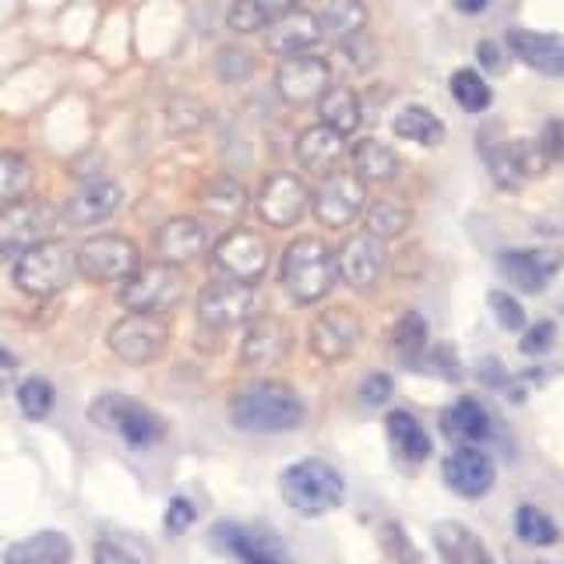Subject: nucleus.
<instances>
[{"label":"nucleus","mask_w":564,"mask_h":564,"mask_svg":"<svg viewBox=\"0 0 564 564\" xmlns=\"http://www.w3.org/2000/svg\"><path fill=\"white\" fill-rule=\"evenodd\" d=\"M229 420L251 434H282L304 423V402L282 381H251L229 399Z\"/></svg>","instance_id":"nucleus-1"},{"label":"nucleus","mask_w":564,"mask_h":564,"mask_svg":"<svg viewBox=\"0 0 564 564\" xmlns=\"http://www.w3.org/2000/svg\"><path fill=\"white\" fill-rule=\"evenodd\" d=\"M279 279L293 304L307 307V304H317V300H325L335 282H339V261H335V251L325 240L296 237L286 251H282Z\"/></svg>","instance_id":"nucleus-2"},{"label":"nucleus","mask_w":564,"mask_h":564,"mask_svg":"<svg viewBox=\"0 0 564 564\" xmlns=\"http://www.w3.org/2000/svg\"><path fill=\"white\" fill-rule=\"evenodd\" d=\"M279 487H282V501L307 519L339 508L346 498V480L339 476V469L322 463V458H300L290 469H282Z\"/></svg>","instance_id":"nucleus-3"},{"label":"nucleus","mask_w":564,"mask_h":564,"mask_svg":"<svg viewBox=\"0 0 564 564\" xmlns=\"http://www.w3.org/2000/svg\"><path fill=\"white\" fill-rule=\"evenodd\" d=\"M11 275L14 286L35 300L57 296L78 275V251L64 240H43L40 247H32V251L14 261Z\"/></svg>","instance_id":"nucleus-4"},{"label":"nucleus","mask_w":564,"mask_h":564,"mask_svg":"<svg viewBox=\"0 0 564 564\" xmlns=\"http://www.w3.org/2000/svg\"><path fill=\"white\" fill-rule=\"evenodd\" d=\"M88 420L99 423V427L113 431L120 441H128L131 448H152L163 441L166 423L159 420L149 405H141L131 395H99L88 405Z\"/></svg>","instance_id":"nucleus-5"},{"label":"nucleus","mask_w":564,"mask_h":564,"mask_svg":"<svg viewBox=\"0 0 564 564\" xmlns=\"http://www.w3.org/2000/svg\"><path fill=\"white\" fill-rule=\"evenodd\" d=\"M57 223L61 212L40 198H22L14 205H4L0 208V261H18L32 247L50 240Z\"/></svg>","instance_id":"nucleus-6"},{"label":"nucleus","mask_w":564,"mask_h":564,"mask_svg":"<svg viewBox=\"0 0 564 564\" xmlns=\"http://www.w3.org/2000/svg\"><path fill=\"white\" fill-rule=\"evenodd\" d=\"M184 296V275L173 264H149V269H138L131 279L120 282V307L128 314H155L163 317L173 311Z\"/></svg>","instance_id":"nucleus-7"},{"label":"nucleus","mask_w":564,"mask_h":564,"mask_svg":"<svg viewBox=\"0 0 564 564\" xmlns=\"http://www.w3.org/2000/svg\"><path fill=\"white\" fill-rule=\"evenodd\" d=\"M261 314V296L251 282L212 279L198 293V322L208 332H226L234 325H247Z\"/></svg>","instance_id":"nucleus-8"},{"label":"nucleus","mask_w":564,"mask_h":564,"mask_svg":"<svg viewBox=\"0 0 564 564\" xmlns=\"http://www.w3.org/2000/svg\"><path fill=\"white\" fill-rule=\"evenodd\" d=\"M141 269L138 243L120 234H102L78 247V275L88 282H123Z\"/></svg>","instance_id":"nucleus-9"},{"label":"nucleus","mask_w":564,"mask_h":564,"mask_svg":"<svg viewBox=\"0 0 564 564\" xmlns=\"http://www.w3.org/2000/svg\"><path fill=\"white\" fill-rule=\"evenodd\" d=\"M311 208L314 219L328 226V229H346L349 223H357L367 208V184L357 181L352 173L335 170L322 176V184L311 194Z\"/></svg>","instance_id":"nucleus-10"},{"label":"nucleus","mask_w":564,"mask_h":564,"mask_svg":"<svg viewBox=\"0 0 564 564\" xmlns=\"http://www.w3.org/2000/svg\"><path fill=\"white\" fill-rule=\"evenodd\" d=\"M170 346V325L155 314H128L110 328V349L123 364H152Z\"/></svg>","instance_id":"nucleus-11"},{"label":"nucleus","mask_w":564,"mask_h":564,"mask_svg":"<svg viewBox=\"0 0 564 564\" xmlns=\"http://www.w3.org/2000/svg\"><path fill=\"white\" fill-rule=\"evenodd\" d=\"M212 269L219 272V279L251 282L254 286L269 269V243L254 229H234L212 247Z\"/></svg>","instance_id":"nucleus-12"},{"label":"nucleus","mask_w":564,"mask_h":564,"mask_svg":"<svg viewBox=\"0 0 564 564\" xmlns=\"http://www.w3.org/2000/svg\"><path fill=\"white\" fill-rule=\"evenodd\" d=\"M480 152H484V163L494 176V184L505 187V191H516L522 181L536 176L546 170V159L540 152L536 141H494L484 138L480 141Z\"/></svg>","instance_id":"nucleus-13"},{"label":"nucleus","mask_w":564,"mask_h":564,"mask_svg":"<svg viewBox=\"0 0 564 564\" xmlns=\"http://www.w3.org/2000/svg\"><path fill=\"white\" fill-rule=\"evenodd\" d=\"M311 205V191L293 173H272L258 191V216L272 229H290L304 219Z\"/></svg>","instance_id":"nucleus-14"},{"label":"nucleus","mask_w":564,"mask_h":564,"mask_svg":"<svg viewBox=\"0 0 564 564\" xmlns=\"http://www.w3.org/2000/svg\"><path fill=\"white\" fill-rule=\"evenodd\" d=\"M275 88L290 106L317 102L332 88V67L317 53H300V57L282 61L275 70Z\"/></svg>","instance_id":"nucleus-15"},{"label":"nucleus","mask_w":564,"mask_h":564,"mask_svg":"<svg viewBox=\"0 0 564 564\" xmlns=\"http://www.w3.org/2000/svg\"><path fill=\"white\" fill-rule=\"evenodd\" d=\"M360 314L349 307H328L311 322V349L325 364L346 360L360 343Z\"/></svg>","instance_id":"nucleus-16"},{"label":"nucleus","mask_w":564,"mask_h":564,"mask_svg":"<svg viewBox=\"0 0 564 564\" xmlns=\"http://www.w3.org/2000/svg\"><path fill=\"white\" fill-rule=\"evenodd\" d=\"M212 540H216L219 551L237 557L240 564H293L272 533H261V529L240 522H219L212 529Z\"/></svg>","instance_id":"nucleus-17"},{"label":"nucleus","mask_w":564,"mask_h":564,"mask_svg":"<svg viewBox=\"0 0 564 564\" xmlns=\"http://www.w3.org/2000/svg\"><path fill=\"white\" fill-rule=\"evenodd\" d=\"M208 247H212L208 226L191 216L170 219L159 226V234H155V258H159V264H173V269L198 261Z\"/></svg>","instance_id":"nucleus-18"},{"label":"nucleus","mask_w":564,"mask_h":564,"mask_svg":"<svg viewBox=\"0 0 564 564\" xmlns=\"http://www.w3.org/2000/svg\"><path fill=\"white\" fill-rule=\"evenodd\" d=\"M335 261H339V279L346 282V286L370 290V286H378V279L384 272L388 251H384V243L378 237L357 234V237H349L343 243V251L335 254Z\"/></svg>","instance_id":"nucleus-19"},{"label":"nucleus","mask_w":564,"mask_h":564,"mask_svg":"<svg viewBox=\"0 0 564 564\" xmlns=\"http://www.w3.org/2000/svg\"><path fill=\"white\" fill-rule=\"evenodd\" d=\"M322 40V25H317V14L311 11H290V14H279L264 25V50L272 57H300V53H311Z\"/></svg>","instance_id":"nucleus-20"},{"label":"nucleus","mask_w":564,"mask_h":564,"mask_svg":"<svg viewBox=\"0 0 564 564\" xmlns=\"http://www.w3.org/2000/svg\"><path fill=\"white\" fill-rule=\"evenodd\" d=\"M445 484L458 494V498H484V494L498 480V469H494V458L487 452H480L476 445H463L455 448L445 458Z\"/></svg>","instance_id":"nucleus-21"},{"label":"nucleus","mask_w":564,"mask_h":564,"mask_svg":"<svg viewBox=\"0 0 564 564\" xmlns=\"http://www.w3.org/2000/svg\"><path fill=\"white\" fill-rule=\"evenodd\" d=\"M123 202V191L113 181H93L78 187L61 208V223L70 229H88V226H99L113 216Z\"/></svg>","instance_id":"nucleus-22"},{"label":"nucleus","mask_w":564,"mask_h":564,"mask_svg":"<svg viewBox=\"0 0 564 564\" xmlns=\"http://www.w3.org/2000/svg\"><path fill=\"white\" fill-rule=\"evenodd\" d=\"M290 349H293V335L279 317H254V325L243 335L240 360L243 367H275L290 357Z\"/></svg>","instance_id":"nucleus-23"},{"label":"nucleus","mask_w":564,"mask_h":564,"mask_svg":"<svg viewBox=\"0 0 564 564\" xmlns=\"http://www.w3.org/2000/svg\"><path fill=\"white\" fill-rule=\"evenodd\" d=\"M508 50L516 57L540 70L546 78H564V35L551 32H529V29H511L508 32Z\"/></svg>","instance_id":"nucleus-24"},{"label":"nucleus","mask_w":564,"mask_h":564,"mask_svg":"<svg viewBox=\"0 0 564 564\" xmlns=\"http://www.w3.org/2000/svg\"><path fill=\"white\" fill-rule=\"evenodd\" d=\"M498 269L522 293H540L557 275L561 258L554 251H543V247H536V251H501Z\"/></svg>","instance_id":"nucleus-25"},{"label":"nucleus","mask_w":564,"mask_h":564,"mask_svg":"<svg viewBox=\"0 0 564 564\" xmlns=\"http://www.w3.org/2000/svg\"><path fill=\"white\" fill-rule=\"evenodd\" d=\"M434 546L445 564H498L490 557L487 543L463 522H437L434 525Z\"/></svg>","instance_id":"nucleus-26"},{"label":"nucleus","mask_w":564,"mask_h":564,"mask_svg":"<svg viewBox=\"0 0 564 564\" xmlns=\"http://www.w3.org/2000/svg\"><path fill=\"white\" fill-rule=\"evenodd\" d=\"M343 152H346V138L328 131L325 123H314V128L300 131V138H296V159H300V166L317 173V176L335 173Z\"/></svg>","instance_id":"nucleus-27"},{"label":"nucleus","mask_w":564,"mask_h":564,"mask_svg":"<svg viewBox=\"0 0 564 564\" xmlns=\"http://www.w3.org/2000/svg\"><path fill=\"white\" fill-rule=\"evenodd\" d=\"M352 159V176L364 184H388L399 176V152L392 145H384L378 138H360L349 152Z\"/></svg>","instance_id":"nucleus-28"},{"label":"nucleus","mask_w":564,"mask_h":564,"mask_svg":"<svg viewBox=\"0 0 564 564\" xmlns=\"http://www.w3.org/2000/svg\"><path fill=\"white\" fill-rule=\"evenodd\" d=\"M70 557H75L70 540L57 533V529H46V533H32L11 543L4 564H70Z\"/></svg>","instance_id":"nucleus-29"},{"label":"nucleus","mask_w":564,"mask_h":564,"mask_svg":"<svg viewBox=\"0 0 564 564\" xmlns=\"http://www.w3.org/2000/svg\"><path fill=\"white\" fill-rule=\"evenodd\" d=\"M441 431L452 441H463V445H480V441L490 437V413L476 399L466 395L441 413Z\"/></svg>","instance_id":"nucleus-30"},{"label":"nucleus","mask_w":564,"mask_h":564,"mask_svg":"<svg viewBox=\"0 0 564 564\" xmlns=\"http://www.w3.org/2000/svg\"><path fill=\"white\" fill-rule=\"evenodd\" d=\"M317 117H322V123H325L328 131H335L339 138H349L352 131L360 128L364 110H360V99H357L352 88L332 85L328 93L317 99Z\"/></svg>","instance_id":"nucleus-31"},{"label":"nucleus","mask_w":564,"mask_h":564,"mask_svg":"<svg viewBox=\"0 0 564 564\" xmlns=\"http://www.w3.org/2000/svg\"><path fill=\"white\" fill-rule=\"evenodd\" d=\"M388 427V437H392L395 452L405 458V463H423V458L431 455V434L423 431V423L405 413V410H392L384 420Z\"/></svg>","instance_id":"nucleus-32"},{"label":"nucleus","mask_w":564,"mask_h":564,"mask_svg":"<svg viewBox=\"0 0 564 564\" xmlns=\"http://www.w3.org/2000/svg\"><path fill=\"white\" fill-rule=\"evenodd\" d=\"M317 25H322V35L346 43L367 29V8L360 0H328V4L317 11Z\"/></svg>","instance_id":"nucleus-33"},{"label":"nucleus","mask_w":564,"mask_h":564,"mask_svg":"<svg viewBox=\"0 0 564 564\" xmlns=\"http://www.w3.org/2000/svg\"><path fill=\"white\" fill-rule=\"evenodd\" d=\"M392 131L405 141H413V145H427V149L445 141V123L427 106H402L392 120Z\"/></svg>","instance_id":"nucleus-34"},{"label":"nucleus","mask_w":564,"mask_h":564,"mask_svg":"<svg viewBox=\"0 0 564 564\" xmlns=\"http://www.w3.org/2000/svg\"><path fill=\"white\" fill-rule=\"evenodd\" d=\"M364 212H367V216H364V223H367L364 234L378 237L381 243L402 237L405 229H410V223H413L410 205H402V202H395V198H378V202H370Z\"/></svg>","instance_id":"nucleus-35"},{"label":"nucleus","mask_w":564,"mask_h":564,"mask_svg":"<svg viewBox=\"0 0 564 564\" xmlns=\"http://www.w3.org/2000/svg\"><path fill=\"white\" fill-rule=\"evenodd\" d=\"M202 205L212 219L219 223H234L243 216L247 208V191L234 181V176H219V181H212L202 194Z\"/></svg>","instance_id":"nucleus-36"},{"label":"nucleus","mask_w":564,"mask_h":564,"mask_svg":"<svg viewBox=\"0 0 564 564\" xmlns=\"http://www.w3.org/2000/svg\"><path fill=\"white\" fill-rule=\"evenodd\" d=\"M427 343H431V332H427V322H423V314H416V311L402 314V317H399V325H395V332H392V349H395V357H399L402 364L416 367L423 352H427Z\"/></svg>","instance_id":"nucleus-37"},{"label":"nucleus","mask_w":564,"mask_h":564,"mask_svg":"<svg viewBox=\"0 0 564 564\" xmlns=\"http://www.w3.org/2000/svg\"><path fill=\"white\" fill-rule=\"evenodd\" d=\"M32 187V163L18 152H0V208L22 202Z\"/></svg>","instance_id":"nucleus-38"},{"label":"nucleus","mask_w":564,"mask_h":564,"mask_svg":"<svg viewBox=\"0 0 564 564\" xmlns=\"http://www.w3.org/2000/svg\"><path fill=\"white\" fill-rule=\"evenodd\" d=\"M452 96L466 113H484L490 106V99H494L487 78L480 75V70H473V67H458L452 75Z\"/></svg>","instance_id":"nucleus-39"},{"label":"nucleus","mask_w":564,"mask_h":564,"mask_svg":"<svg viewBox=\"0 0 564 564\" xmlns=\"http://www.w3.org/2000/svg\"><path fill=\"white\" fill-rule=\"evenodd\" d=\"M516 533L529 546H551L557 540V525H554L551 516H546V511H540L533 505H522L516 511Z\"/></svg>","instance_id":"nucleus-40"},{"label":"nucleus","mask_w":564,"mask_h":564,"mask_svg":"<svg viewBox=\"0 0 564 564\" xmlns=\"http://www.w3.org/2000/svg\"><path fill=\"white\" fill-rule=\"evenodd\" d=\"M18 405L29 420H43L53 410V384L46 378H29L18 384Z\"/></svg>","instance_id":"nucleus-41"},{"label":"nucleus","mask_w":564,"mask_h":564,"mask_svg":"<svg viewBox=\"0 0 564 564\" xmlns=\"http://www.w3.org/2000/svg\"><path fill=\"white\" fill-rule=\"evenodd\" d=\"M254 70V57L247 50L240 46H226L219 50V57H216V75L223 82H243L247 75Z\"/></svg>","instance_id":"nucleus-42"},{"label":"nucleus","mask_w":564,"mask_h":564,"mask_svg":"<svg viewBox=\"0 0 564 564\" xmlns=\"http://www.w3.org/2000/svg\"><path fill=\"white\" fill-rule=\"evenodd\" d=\"M226 22L234 32L240 35H251V32H261L264 25H269V14H264L254 0H234V8H229Z\"/></svg>","instance_id":"nucleus-43"},{"label":"nucleus","mask_w":564,"mask_h":564,"mask_svg":"<svg viewBox=\"0 0 564 564\" xmlns=\"http://www.w3.org/2000/svg\"><path fill=\"white\" fill-rule=\"evenodd\" d=\"M487 300H490V311L501 322V328H508V332H522L525 328V311H522V304L516 296H508L505 290H490Z\"/></svg>","instance_id":"nucleus-44"},{"label":"nucleus","mask_w":564,"mask_h":564,"mask_svg":"<svg viewBox=\"0 0 564 564\" xmlns=\"http://www.w3.org/2000/svg\"><path fill=\"white\" fill-rule=\"evenodd\" d=\"M416 367L431 370V375H441V378H458V360L448 346H434L431 352H423Z\"/></svg>","instance_id":"nucleus-45"},{"label":"nucleus","mask_w":564,"mask_h":564,"mask_svg":"<svg viewBox=\"0 0 564 564\" xmlns=\"http://www.w3.org/2000/svg\"><path fill=\"white\" fill-rule=\"evenodd\" d=\"M536 145L546 155V163H561V159H564V120H551V123H546Z\"/></svg>","instance_id":"nucleus-46"},{"label":"nucleus","mask_w":564,"mask_h":564,"mask_svg":"<svg viewBox=\"0 0 564 564\" xmlns=\"http://www.w3.org/2000/svg\"><path fill=\"white\" fill-rule=\"evenodd\" d=\"M388 399H392V378L388 375H367L364 384H360V402L364 405H384Z\"/></svg>","instance_id":"nucleus-47"},{"label":"nucleus","mask_w":564,"mask_h":564,"mask_svg":"<svg viewBox=\"0 0 564 564\" xmlns=\"http://www.w3.org/2000/svg\"><path fill=\"white\" fill-rule=\"evenodd\" d=\"M554 343V325L551 322H540L536 328H529L522 335V352L525 357H540V352H546Z\"/></svg>","instance_id":"nucleus-48"},{"label":"nucleus","mask_w":564,"mask_h":564,"mask_svg":"<svg viewBox=\"0 0 564 564\" xmlns=\"http://www.w3.org/2000/svg\"><path fill=\"white\" fill-rule=\"evenodd\" d=\"M96 564H141V557H134L123 543L99 540L96 543Z\"/></svg>","instance_id":"nucleus-49"},{"label":"nucleus","mask_w":564,"mask_h":564,"mask_svg":"<svg viewBox=\"0 0 564 564\" xmlns=\"http://www.w3.org/2000/svg\"><path fill=\"white\" fill-rule=\"evenodd\" d=\"M194 522V505L187 498H173L170 508H166V529L170 533H184Z\"/></svg>","instance_id":"nucleus-50"},{"label":"nucleus","mask_w":564,"mask_h":564,"mask_svg":"<svg viewBox=\"0 0 564 564\" xmlns=\"http://www.w3.org/2000/svg\"><path fill=\"white\" fill-rule=\"evenodd\" d=\"M14 375H18V360L11 357L8 346H0V392L14 381Z\"/></svg>","instance_id":"nucleus-51"},{"label":"nucleus","mask_w":564,"mask_h":564,"mask_svg":"<svg viewBox=\"0 0 564 564\" xmlns=\"http://www.w3.org/2000/svg\"><path fill=\"white\" fill-rule=\"evenodd\" d=\"M254 4L269 14V22L272 18H279V14H290V11H296L300 8V0H254Z\"/></svg>","instance_id":"nucleus-52"},{"label":"nucleus","mask_w":564,"mask_h":564,"mask_svg":"<svg viewBox=\"0 0 564 564\" xmlns=\"http://www.w3.org/2000/svg\"><path fill=\"white\" fill-rule=\"evenodd\" d=\"M476 57H480V64L490 67V70H498V67H501L498 46H494V43H480V46H476Z\"/></svg>","instance_id":"nucleus-53"},{"label":"nucleus","mask_w":564,"mask_h":564,"mask_svg":"<svg viewBox=\"0 0 564 564\" xmlns=\"http://www.w3.org/2000/svg\"><path fill=\"white\" fill-rule=\"evenodd\" d=\"M487 4H490V0H455V8H458V11H466V14L484 11Z\"/></svg>","instance_id":"nucleus-54"}]
</instances>
